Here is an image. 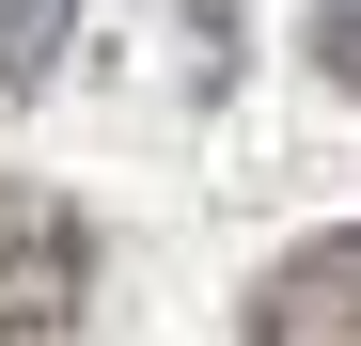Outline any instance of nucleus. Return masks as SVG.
Returning a JSON list of instances; mask_svg holds the SVG:
<instances>
[{"label":"nucleus","instance_id":"1","mask_svg":"<svg viewBox=\"0 0 361 346\" xmlns=\"http://www.w3.org/2000/svg\"><path fill=\"white\" fill-rule=\"evenodd\" d=\"M94 220L47 189V173H0V346H47V330H79L94 315Z\"/></svg>","mask_w":361,"mask_h":346},{"label":"nucleus","instance_id":"2","mask_svg":"<svg viewBox=\"0 0 361 346\" xmlns=\"http://www.w3.org/2000/svg\"><path fill=\"white\" fill-rule=\"evenodd\" d=\"M235 346H361V220L298 237V252L252 283V330H235Z\"/></svg>","mask_w":361,"mask_h":346},{"label":"nucleus","instance_id":"3","mask_svg":"<svg viewBox=\"0 0 361 346\" xmlns=\"http://www.w3.org/2000/svg\"><path fill=\"white\" fill-rule=\"evenodd\" d=\"M63 32H79V0H0V95L63 79Z\"/></svg>","mask_w":361,"mask_h":346},{"label":"nucleus","instance_id":"4","mask_svg":"<svg viewBox=\"0 0 361 346\" xmlns=\"http://www.w3.org/2000/svg\"><path fill=\"white\" fill-rule=\"evenodd\" d=\"M314 79H330V95H361V0H330V16H314Z\"/></svg>","mask_w":361,"mask_h":346}]
</instances>
